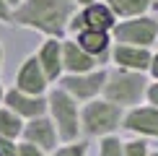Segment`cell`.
Masks as SVG:
<instances>
[{"label":"cell","mask_w":158,"mask_h":156,"mask_svg":"<svg viewBox=\"0 0 158 156\" xmlns=\"http://www.w3.org/2000/svg\"><path fill=\"white\" fill-rule=\"evenodd\" d=\"M75 16L73 0H21L13 8L10 24L44 34V39H62L70 18Z\"/></svg>","instance_id":"1"},{"label":"cell","mask_w":158,"mask_h":156,"mask_svg":"<svg viewBox=\"0 0 158 156\" xmlns=\"http://www.w3.org/2000/svg\"><path fill=\"white\" fill-rule=\"evenodd\" d=\"M145 89H148V78L143 73L114 68V70H106V83H104L101 96L127 112L145 99Z\"/></svg>","instance_id":"2"},{"label":"cell","mask_w":158,"mask_h":156,"mask_svg":"<svg viewBox=\"0 0 158 156\" xmlns=\"http://www.w3.org/2000/svg\"><path fill=\"white\" fill-rule=\"evenodd\" d=\"M47 117L60 135V143L81 141V104L60 86L47 91Z\"/></svg>","instance_id":"3"},{"label":"cell","mask_w":158,"mask_h":156,"mask_svg":"<svg viewBox=\"0 0 158 156\" xmlns=\"http://www.w3.org/2000/svg\"><path fill=\"white\" fill-rule=\"evenodd\" d=\"M124 109L106 102L104 96L91 99L81 107V135L85 138H104V135H117L122 128Z\"/></svg>","instance_id":"4"},{"label":"cell","mask_w":158,"mask_h":156,"mask_svg":"<svg viewBox=\"0 0 158 156\" xmlns=\"http://www.w3.org/2000/svg\"><path fill=\"white\" fill-rule=\"evenodd\" d=\"M106 83V70L96 68L91 73H75V76H62L55 86H60L65 94H70L78 104H85L91 99H98Z\"/></svg>","instance_id":"5"},{"label":"cell","mask_w":158,"mask_h":156,"mask_svg":"<svg viewBox=\"0 0 158 156\" xmlns=\"http://www.w3.org/2000/svg\"><path fill=\"white\" fill-rule=\"evenodd\" d=\"M117 44H132V47H150L158 39V24L153 18H130V21H119L111 29Z\"/></svg>","instance_id":"6"},{"label":"cell","mask_w":158,"mask_h":156,"mask_svg":"<svg viewBox=\"0 0 158 156\" xmlns=\"http://www.w3.org/2000/svg\"><path fill=\"white\" fill-rule=\"evenodd\" d=\"M114 13H111L104 3H91V5H83V13H75L68 24V31L70 34H78L83 29H91V31H109L114 29Z\"/></svg>","instance_id":"7"},{"label":"cell","mask_w":158,"mask_h":156,"mask_svg":"<svg viewBox=\"0 0 158 156\" xmlns=\"http://www.w3.org/2000/svg\"><path fill=\"white\" fill-rule=\"evenodd\" d=\"M13 89L23 91V94H34V96H44L49 91V81H47V76H44L42 65L36 63L34 55L21 60L16 76H13Z\"/></svg>","instance_id":"8"},{"label":"cell","mask_w":158,"mask_h":156,"mask_svg":"<svg viewBox=\"0 0 158 156\" xmlns=\"http://www.w3.org/2000/svg\"><path fill=\"white\" fill-rule=\"evenodd\" d=\"M122 128L127 133L137 135V138H158V107L150 104H137V107L127 109L122 117Z\"/></svg>","instance_id":"9"},{"label":"cell","mask_w":158,"mask_h":156,"mask_svg":"<svg viewBox=\"0 0 158 156\" xmlns=\"http://www.w3.org/2000/svg\"><path fill=\"white\" fill-rule=\"evenodd\" d=\"M3 107H8L10 112H16L23 122H29V120H34V117L47 115V94L34 96V94H23V91L10 86V89H5Z\"/></svg>","instance_id":"10"},{"label":"cell","mask_w":158,"mask_h":156,"mask_svg":"<svg viewBox=\"0 0 158 156\" xmlns=\"http://www.w3.org/2000/svg\"><path fill=\"white\" fill-rule=\"evenodd\" d=\"M21 141L31 143V146H36V148H42L44 154H52L57 146H60V135H57V130H55V125H52V120L47 115L23 122Z\"/></svg>","instance_id":"11"},{"label":"cell","mask_w":158,"mask_h":156,"mask_svg":"<svg viewBox=\"0 0 158 156\" xmlns=\"http://www.w3.org/2000/svg\"><path fill=\"white\" fill-rule=\"evenodd\" d=\"M34 57L42 65L49 83H57L65 76V70H62V39H44L39 44V50L34 52Z\"/></svg>","instance_id":"12"},{"label":"cell","mask_w":158,"mask_h":156,"mask_svg":"<svg viewBox=\"0 0 158 156\" xmlns=\"http://www.w3.org/2000/svg\"><path fill=\"white\" fill-rule=\"evenodd\" d=\"M111 60L122 70H135V73H145L150 68L153 55L145 47H132V44H114L111 50Z\"/></svg>","instance_id":"13"},{"label":"cell","mask_w":158,"mask_h":156,"mask_svg":"<svg viewBox=\"0 0 158 156\" xmlns=\"http://www.w3.org/2000/svg\"><path fill=\"white\" fill-rule=\"evenodd\" d=\"M98 68V60L83 52L75 44V39H62V70L65 76H75V73H91Z\"/></svg>","instance_id":"14"},{"label":"cell","mask_w":158,"mask_h":156,"mask_svg":"<svg viewBox=\"0 0 158 156\" xmlns=\"http://www.w3.org/2000/svg\"><path fill=\"white\" fill-rule=\"evenodd\" d=\"M73 39H75V44H78L83 52H88V55L94 57V60H98V63H104V57L109 55V47H111V39H109L106 31L83 29V31H78Z\"/></svg>","instance_id":"15"},{"label":"cell","mask_w":158,"mask_h":156,"mask_svg":"<svg viewBox=\"0 0 158 156\" xmlns=\"http://www.w3.org/2000/svg\"><path fill=\"white\" fill-rule=\"evenodd\" d=\"M104 5L119 18H137L140 13L148 11L150 0H106Z\"/></svg>","instance_id":"16"},{"label":"cell","mask_w":158,"mask_h":156,"mask_svg":"<svg viewBox=\"0 0 158 156\" xmlns=\"http://www.w3.org/2000/svg\"><path fill=\"white\" fill-rule=\"evenodd\" d=\"M21 133H23V120L16 112H10L8 107H0V138L21 141Z\"/></svg>","instance_id":"17"},{"label":"cell","mask_w":158,"mask_h":156,"mask_svg":"<svg viewBox=\"0 0 158 156\" xmlns=\"http://www.w3.org/2000/svg\"><path fill=\"white\" fill-rule=\"evenodd\" d=\"M98 156H124V141L119 135L98 138Z\"/></svg>","instance_id":"18"},{"label":"cell","mask_w":158,"mask_h":156,"mask_svg":"<svg viewBox=\"0 0 158 156\" xmlns=\"http://www.w3.org/2000/svg\"><path fill=\"white\" fill-rule=\"evenodd\" d=\"M47 156H88V143L83 138L81 141H73V143H60L52 154Z\"/></svg>","instance_id":"19"},{"label":"cell","mask_w":158,"mask_h":156,"mask_svg":"<svg viewBox=\"0 0 158 156\" xmlns=\"http://www.w3.org/2000/svg\"><path fill=\"white\" fill-rule=\"evenodd\" d=\"M124 156H150L148 141L135 138V141H124Z\"/></svg>","instance_id":"20"},{"label":"cell","mask_w":158,"mask_h":156,"mask_svg":"<svg viewBox=\"0 0 158 156\" xmlns=\"http://www.w3.org/2000/svg\"><path fill=\"white\" fill-rule=\"evenodd\" d=\"M0 156H18V141L0 138Z\"/></svg>","instance_id":"21"},{"label":"cell","mask_w":158,"mask_h":156,"mask_svg":"<svg viewBox=\"0 0 158 156\" xmlns=\"http://www.w3.org/2000/svg\"><path fill=\"white\" fill-rule=\"evenodd\" d=\"M18 156H47V154H44L42 148L26 143V141H18Z\"/></svg>","instance_id":"22"},{"label":"cell","mask_w":158,"mask_h":156,"mask_svg":"<svg viewBox=\"0 0 158 156\" xmlns=\"http://www.w3.org/2000/svg\"><path fill=\"white\" fill-rule=\"evenodd\" d=\"M145 99L150 107H158V81L156 83H148V89H145Z\"/></svg>","instance_id":"23"},{"label":"cell","mask_w":158,"mask_h":156,"mask_svg":"<svg viewBox=\"0 0 158 156\" xmlns=\"http://www.w3.org/2000/svg\"><path fill=\"white\" fill-rule=\"evenodd\" d=\"M10 16H13V11L3 3V0H0V24H5V26H8V24H10Z\"/></svg>","instance_id":"24"},{"label":"cell","mask_w":158,"mask_h":156,"mask_svg":"<svg viewBox=\"0 0 158 156\" xmlns=\"http://www.w3.org/2000/svg\"><path fill=\"white\" fill-rule=\"evenodd\" d=\"M148 70H150V73H153V78L158 81V55L153 57V60H150V68H148Z\"/></svg>","instance_id":"25"},{"label":"cell","mask_w":158,"mask_h":156,"mask_svg":"<svg viewBox=\"0 0 158 156\" xmlns=\"http://www.w3.org/2000/svg\"><path fill=\"white\" fill-rule=\"evenodd\" d=\"M3 68H5V47L0 42V73H3Z\"/></svg>","instance_id":"26"},{"label":"cell","mask_w":158,"mask_h":156,"mask_svg":"<svg viewBox=\"0 0 158 156\" xmlns=\"http://www.w3.org/2000/svg\"><path fill=\"white\" fill-rule=\"evenodd\" d=\"M3 3H5V5H8V8L13 11V8H18V5H21V0H3Z\"/></svg>","instance_id":"27"},{"label":"cell","mask_w":158,"mask_h":156,"mask_svg":"<svg viewBox=\"0 0 158 156\" xmlns=\"http://www.w3.org/2000/svg\"><path fill=\"white\" fill-rule=\"evenodd\" d=\"M75 5H91V3H96V0H73Z\"/></svg>","instance_id":"28"},{"label":"cell","mask_w":158,"mask_h":156,"mask_svg":"<svg viewBox=\"0 0 158 156\" xmlns=\"http://www.w3.org/2000/svg\"><path fill=\"white\" fill-rule=\"evenodd\" d=\"M3 99H5V86L0 83V107H3Z\"/></svg>","instance_id":"29"},{"label":"cell","mask_w":158,"mask_h":156,"mask_svg":"<svg viewBox=\"0 0 158 156\" xmlns=\"http://www.w3.org/2000/svg\"><path fill=\"white\" fill-rule=\"evenodd\" d=\"M150 156H158V151H150Z\"/></svg>","instance_id":"30"}]
</instances>
